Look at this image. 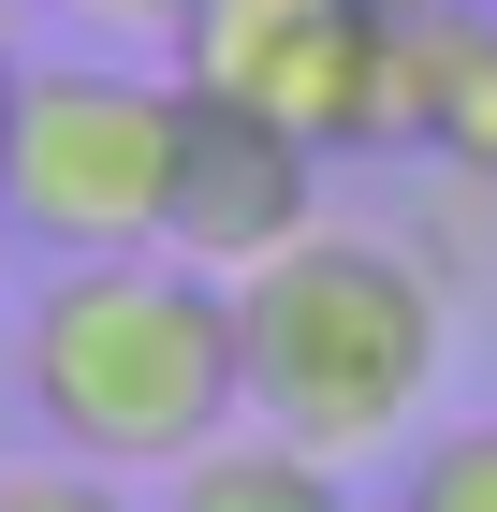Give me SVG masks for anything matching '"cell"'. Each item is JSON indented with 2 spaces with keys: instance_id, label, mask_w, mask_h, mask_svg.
<instances>
[{
  "instance_id": "6da1fadb",
  "label": "cell",
  "mask_w": 497,
  "mask_h": 512,
  "mask_svg": "<svg viewBox=\"0 0 497 512\" xmlns=\"http://www.w3.org/2000/svg\"><path fill=\"white\" fill-rule=\"evenodd\" d=\"M15 395L88 469H176V454H205L220 425H249L234 278L176 264V249L44 264V293L15 308Z\"/></svg>"
},
{
  "instance_id": "7a4b0ae2",
  "label": "cell",
  "mask_w": 497,
  "mask_h": 512,
  "mask_svg": "<svg viewBox=\"0 0 497 512\" xmlns=\"http://www.w3.org/2000/svg\"><path fill=\"white\" fill-rule=\"evenodd\" d=\"M234 352H249V425L366 469L439 395V278L381 235H307L264 278H234Z\"/></svg>"
},
{
  "instance_id": "3957f363",
  "label": "cell",
  "mask_w": 497,
  "mask_h": 512,
  "mask_svg": "<svg viewBox=\"0 0 497 512\" xmlns=\"http://www.w3.org/2000/svg\"><path fill=\"white\" fill-rule=\"evenodd\" d=\"M176 74L132 59H30L15 118H0V235H30L44 264H103V249H161V191H176Z\"/></svg>"
},
{
  "instance_id": "277c9868",
  "label": "cell",
  "mask_w": 497,
  "mask_h": 512,
  "mask_svg": "<svg viewBox=\"0 0 497 512\" xmlns=\"http://www.w3.org/2000/svg\"><path fill=\"white\" fill-rule=\"evenodd\" d=\"M176 74L220 103H264L307 147H410V15L381 0H205L176 30Z\"/></svg>"
},
{
  "instance_id": "5b68a950",
  "label": "cell",
  "mask_w": 497,
  "mask_h": 512,
  "mask_svg": "<svg viewBox=\"0 0 497 512\" xmlns=\"http://www.w3.org/2000/svg\"><path fill=\"white\" fill-rule=\"evenodd\" d=\"M191 88V74H176ZM307 191H322V147L307 132H278L264 103H220V88H191L176 103V191H161V249L205 278H264L278 249H307L322 220H307Z\"/></svg>"
},
{
  "instance_id": "8992f818",
  "label": "cell",
  "mask_w": 497,
  "mask_h": 512,
  "mask_svg": "<svg viewBox=\"0 0 497 512\" xmlns=\"http://www.w3.org/2000/svg\"><path fill=\"white\" fill-rule=\"evenodd\" d=\"M395 88H410V147L497 191V0H424Z\"/></svg>"
},
{
  "instance_id": "52a82bcc",
  "label": "cell",
  "mask_w": 497,
  "mask_h": 512,
  "mask_svg": "<svg viewBox=\"0 0 497 512\" xmlns=\"http://www.w3.org/2000/svg\"><path fill=\"white\" fill-rule=\"evenodd\" d=\"M161 512H351V469L278 425H220L205 454L161 469Z\"/></svg>"
},
{
  "instance_id": "ba28073f",
  "label": "cell",
  "mask_w": 497,
  "mask_h": 512,
  "mask_svg": "<svg viewBox=\"0 0 497 512\" xmlns=\"http://www.w3.org/2000/svg\"><path fill=\"white\" fill-rule=\"evenodd\" d=\"M395 512H497V410L483 425H439L410 454V483H395Z\"/></svg>"
},
{
  "instance_id": "9c48e42d",
  "label": "cell",
  "mask_w": 497,
  "mask_h": 512,
  "mask_svg": "<svg viewBox=\"0 0 497 512\" xmlns=\"http://www.w3.org/2000/svg\"><path fill=\"white\" fill-rule=\"evenodd\" d=\"M88 15H103V30H161V44H176V30L205 15V0H88Z\"/></svg>"
},
{
  "instance_id": "30bf717a",
  "label": "cell",
  "mask_w": 497,
  "mask_h": 512,
  "mask_svg": "<svg viewBox=\"0 0 497 512\" xmlns=\"http://www.w3.org/2000/svg\"><path fill=\"white\" fill-rule=\"evenodd\" d=\"M15 74H30V59H15V44H0V118H15Z\"/></svg>"
},
{
  "instance_id": "8fae6325",
  "label": "cell",
  "mask_w": 497,
  "mask_h": 512,
  "mask_svg": "<svg viewBox=\"0 0 497 512\" xmlns=\"http://www.w3.org/2000/svg\"><path fill=\"white\" fill-rule=\"evenodd\" d=\"M381 15H424V0H381Z\"/></svg>"
}]
</instances>
